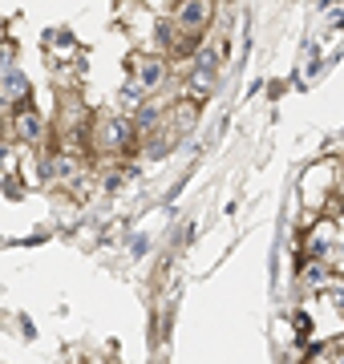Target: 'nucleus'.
Here are the masks:
<instances>
[{
	"mask_svg": "<svg viewBox=\"0 0 344 364\" xmlns=\"http://www.w3.org/2000/svg\"><path fill=\"white\" fill-rule=\"evenodd\" d=\"M211 90H215V65L211 61H195V69L186 73V97L190 102H203Z\"/></svg>",
	"mask_w": 344,
	"mask_h": 364,
	"instance_id": "obj_3",
	"label": "nucleus"
},
{
	"mask_svg": "<svg viewBox=\"0 0 344 364\" xmlns=\"http://www.w3.org/2000/svg\"><path fill=\"white\" fill-rule=\"evenodd\" d=\"M207 21H211V0H183V9H178V25H183L186 33H199Z\"/></svg>",
	"mask_w": 344,
	"mask_h": 364,
	"instance_id": "obj_4",
	"label": "nucleus"
},
{
	"mask_svg": "<svg viewBox=\"0 0 344 364\" xmlns=\"http://www.w3.org/2000/svg\"><path fill=\"white\" fill-rule=\"evenodd\" d=\"M166 77V65H162L158 57H130V90L134 93H150L154 85H162Z\"/></svg>",
	"mask_w": 344,
	"mask_h": 364,
	"instance_id": "obj_2",
	"label": "nucleus"
},
{
	"mask_svg": "<svg viewBox=\"0 0 344 364\" xmlns=\"http://www.w3.org/2000/svg\"><path fill=\"white\" fill-rule=\"evenodd\" d=\"M336 243H340V231L332 223H316L312 235H308V247H316V251H332Z\"/></svg>",
	"mask_w": 344,
	"mask_h": 364,
	"instance_id": "obj_6",
	"label": "nucleus"
},
{
	"mask_svg": "<svg viewBox=\"0 0 344 364\" xmlns=\"http://www.w3.org/2000/svg\"><path fill=\"white\" fill-rule=\"evenodd\" d=\"M93 150H102V154H122V150H130L134 146V126L130 122H122V117H102L90 134Z\"/></svg>",
	"mask_w": 344,
	"mask_h": 364,
	"instance_id": "obj_1",
	"label": "nucleus"
},
{
	"mask_svg": "<svg viewBox=\"0 0 344 364\" xmlns=\"http://www.w3.org/2000/svg\"><path fill=\"white\" fill-rule=\"evenodd\" d=\"M340 198H344V178H340Z\"/></svg>",
	"mask_w": 344,
	"mask_h": 364,
	"instance_id": "obj_7",
	"label": "nucleus"
},
{
	"mask_svg": "<svg viewBox=\"0 0 344 364\" xmlns=\"http://www.w3.org/2000/svg\"><path fill=\"white\" fill-rule=\"evenodd\" d=\"M13 130L21 134L25 142H41V134H45V126H41V114H37V109H28V105H21V109H16Z\"/></svg>",
	"mask_w": 344,
	"mask_h": 364,
	"instance_id": "obj_5",
	"label": "nucleus"
}]
</instances>
